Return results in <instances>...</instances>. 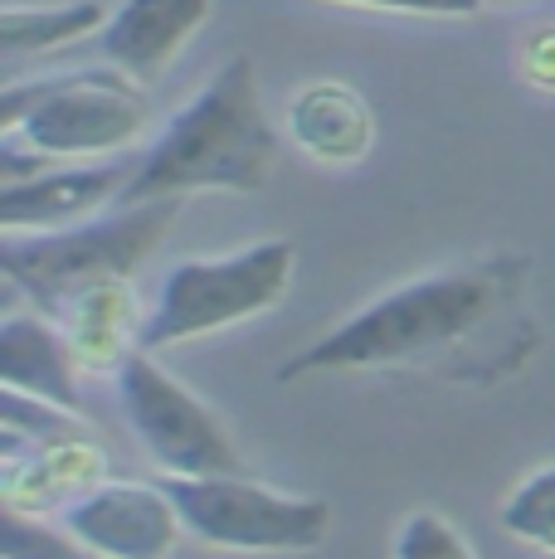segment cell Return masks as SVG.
<instances>
[{
	"label": "cell",
	"mask_w": 555,
	"mask_h": 559,
	"mask_svg": "<svg viewBox=\"0 0 555 559\" xmlns=\"http://www.w3.org/2000/svg\"><path fill=\"white\" fill-rule=\"evenodd\" d=\"M527 258H487L458 273L414 277L376 297L366 311L346 317L322 341L297 350L278 365V380L293 384L307 374H341V370H380V365L424 360L434 350L463 346L487 317L521 293Z\"/></svg>",
	"instance_id": "cell-1"
},
{
	"label": "cell",
	"mask_w": 555,
	"mask_h": 559,
	"mask_svg": "<svg viewBox=\"0 0 555 559\" xmlns=\"http://www.w3.org/2000/svg\"><path fill=\"white\" fill-rule=\"evenodd\" d=\"M278 166V136L263 112L259 69L249 53H234L229 63L196 93L156 146L142 156L132 186L117 204L146 200H186L190 190H234L259 195Z\"/></svg>",
	"instance_id": "cell-2"
},
{
	"label": "cell",
	"mask_w": 555,
	"mask_h": 559,
	"mask_svg": "<svg viewBox=\"0 0 555 559\" xmlns=\"http://www.w3.org/2000/svg\"><path fill=\"white\" fill-rule=\"evenodd\" d=\"M186 200L117 204L88 224L63 229H5L0 239V273L20 287L45 317H63L79 293L98 283H132L142 263L166 243L170 224Z\"/></svg>",
	"instance_id": "cell-3"
},
{
	"label": "cell",
	"mask_w": 555,
	"mask_h": 559,
	"mask_svg": "<svg viewBox=\"0 0 555 559\" xmlns=\"http://www.w3.org/2000/svg\"><path fill=\"white\" fill-rule=\"evenodd\" d=\"M146 93L122 69H83L59 79L5 83L0 136L35 146L45 156H108L146 132Z\"/></svg>",
	"instance_id": "cell-4"
},
{
	"label": "cell",
	"mask_w": 555,
	"mask_h": 559,
	"mask_svg": "<svg viewBox=\"0 0 555 559\" xmlns=\"http://www.w3.org/2000/svg\"><path fill=\"white\" fill-rule=\"evenodd\" d=\"M293 273H297L293 239H263L229 258L176 263L142 326V350H166L176 341H196L259 317V311L283 302V293L293 287Z\"/></svg>",
	"instance_id": "cell-5"
},
{
	"label": "cell",
	"mask_w": 555,
	"mask_h": 559,
	"mask_svg": "<svg viewBox=\"0 0 555 559\" xmlns=\"http://www.w3.org/2000/svg\"><path fill=\"white\" fill-rule=\"evenodd\" d=\"M162 487L176 501L190 535L220 550L244 555H303L317 550L332 531V501L283 497L244 472L229 477H166Z\"/></svg>",
	"instance_id": "cell-6"
},
{
	"label": "cell",
	"mask_w": 555,
	"mask_h": 559,
	"mask_svg": "<svg viewBox=\"0 0 555 559\" xmlns=\"http://www.w3.org/2000/svg\"><path fill=\"white\" fill-rule=\"evenodd\" d=\"M117 400H122L132 433L142 438V448L166 477H229V472H244L239 448L224 433V424L176 374L156 365L152 350L127 356V365L117 370Z\"/></svg>",
	"instance_id": "cell-7"
},
{
	"label": "cell",
	"mask_w": 555,
	"mask_h": 559,
	"mask_svg": "<svg viewBox=\"0 0 555 559\" xmlns=\"http://www.w3.org/2000/svg\"><path fill=\"white\" fill-rule=\"evenodd\" d=\"M69 535L98 559H170L180 521L176 501L162 481H98L88 497H79L63 515Z\"/></svg>",
	"instance_id": "cell-8"
},
{
	"label": "cell",
	"mask_w": 555,
	"mask_h": 559,
	"mask_svg": "<svg viewBox=\"0 0 555 559\" xmlns=\"http://www.w3.org/2000/svg\"><path fill=\"white\" fill-rule=\"evenodd\" d=\"M142 156H113L98 166H55L35 180L0 186V224L5 229H63L93 219L103 204H117L132 186Z\"/></svg>",
	"instance_id": "cell-9"
},
{
	"label": "cell",
	"mask_w": 555,
	"mask_h": 559,
	"mask_svg": "<svg viewBox=\"0 0 555 559\" xmlns=\"http://www.w3.org/2000/svg\"><path fill=\"white\" fill-rule=\"evenodd\" d=\"M210 20V0H122L113 20L98 29L108 63L146 83H156L170 69L186 39Z\"/></svg>",
	"instance_id": "cell-10"
},
{
	"label": "cell",
	"mask_w": 555,
	"mask_h": 559,
	"mask_svg": "<svg viewBox=\"0 0 555 559\" xmlns=\"http://www.w3.org/2000/svg\"><path fill=\"white\" fill-rule=\"evenodd\" d=\"M79 356L55 317L45 311H10L0 321V380L5 390H25L35 400H49L59 408H83L79 394Z\"/></svg>",
	"instance_id": "cell-11"
},
{
	"label": "cell",
	"mask_w": 555,
	"mask_h": 559,
	"mask_svg": "<svg viewBox=\"0 0 555 559\" xmlns=\"http://www.w3.org/2000/svg\"><path fill=\"white\" fill-rule=\"evenodd\" d=\"M98 481H108V457L88 433L39 443L29 457H5V472H0L5 507L29 515L55 511L69 497H88Z\"/></svg>",
	"instance_id": "cell-12"
},
{
	"label": "cell",
	"mask_w": 555,
	"mask_h": 559,
	"mask_svg": "<svg viewBox=\"0 0 555 559\" xmlns=\"http://www.w3.org/2000/svg\"><path fill=\"white\" fill-rule=\"evenodd\" d=\"M287 136L327 166H356L376 142V117L356 88L322 79L297 93L287 107Z\"/></svg>",
	"instance_id": "cell-13"
},
{
	"label": "cell",
	"mask_w": 555,
	"mask_h": 559,
	"mask_svg": "<svg viewBox=\"0 0 555 559\" xmlns=\"http://www.w3.org/2000/svg\"><path fill=\"white\" fill-rule=\"evenodd\" d=\"M63 336H69L73 356L93 374H117L127 356L142 350V307H137L132 283H98L79 293L69 311L59 317Z\"/></svg>",
	"instance_id": "cell-14"
},
{
	"label": "cell",
	"mask_w": 555,
	"mask_h": 559,
	"mask_svg": "<svg viewBox=\"0 0 555 559\" xmlns=\"http://www.w3.org/2000/svg\"><path fill=\"white\" fill-rule=\"evenodd\" d=\"M103 0H59V5H5L0 10V53H49L108 25Z\"/></svg>",
	"instance_id": "cell-15"
},
{
	"label": "cell",
	"mask_w": 555,
	"mask_h": 559,
	"mask_svg": "<svg viewBox=\"0 0 555 559\" xmlns=\"http://www.w3.org/2000/svg\"><path fill=\"white\" fill-rule=\"evenodd\" d=\"M83 433V424L73 418V408H59L49 400H35L25 390H5V418H0V448L20 453V443H59V438Z\"/></svg>",
	"instance_id": "cell-16"
},
{
	"label": "cell",
	"mask_w": 555,
	"mask_h": 559,
	"mask_svg": "<svg viewBox=\"0 0 555 559\" xmlns=\"http://www.w3.org/2000/svg\"><path fill=\"white\" fill-rule=\"evenodd\" d=\"M501 525H507L517 540L555 555V462L531 472V477L511 491L507 507H501Z\"/></svg>",
	"instance_id": "cell-17"
},
{
	"label": "cell",
	"mask_w": 555,
	"mask_h": 559,
	"mask_svg": "<svg viewBox=\"0 0 555 559\" xmlns=\"http://www.w3.org/2000/svg\"><path fill=\"white\" fill-rule=\"evenodd\" d=\"M0 545H5V559H98L93 550H83L73 535H55L35 521L29 511L5 507V521H0Z\"/></svg>",
	"instance_id": "cell-18"
},
{
	"label": "cell",
	"mask_w": 555,
	"mask_h": 559,
	"mask_svg": "<svg viewBox=\"0 0 555 559\" xmlns=\"http://www.w3.org/2000/svg\"><path fill=\"white\" fill-rule=\"evenodd\" d=\"M394 559H477L439 511H414L394 535Z\"/></svg>",
	"instance_id": "cell-19"
},
{
	"label": "cell",
	"mask_w": 555,
	"mask_h": 559,
	"mask_svg": "<svg viewBox=\"0 0 555 559\" xmlns=\"http://www.w3.org/2000/svg\"><path fill=\"white\" fill-rule=\"evenodd\" d=\"M336 5L366 10H400V15H473L483 0H336Z\"/></svg>",
	"instance_id": "cell-20"
},
{
	"label": "cell",
	"mask_w": 555,
	"mask_h": 559,
	"mask_svg": "<svg viewBox=\"0 0 555 559\" xmlns=\"http://www.w3.org/2000/svg\"><path fill=\"white\" fill-rule=\"evenodd\" d=\"M521 73H527L536 88H555V29H541V35L527 39V49H521Z\"/></svg>",
	"instance_id": "cell-21"
}]
</instances>
